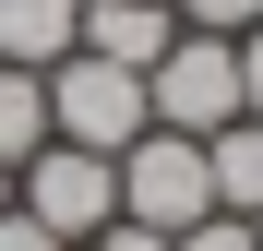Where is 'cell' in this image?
Here are the masks:
<instances>
[{
  "label": "cell",
  "mask_w": 263,
  "mask_h": 251,
  "mask_svg": "<svg viewBox=\"0 0 263 251\" xmlns=\"http://www.w3.org/2000/svg\"><path fill=\"white\" fill-rule=\"evenodd\" d=\"M48 84V144H84V156H120V144H144L156 132V108H144V72H120V60H48L36 72Z\"/></svg>",
  "instance_id": "obj_1"
},
{
  "label": "cell",
  "mask_w": 263,
  "mask_h": 251,
  "mask_svg": "<svg viewBox=\"0 0 263 251\" xmlns=\"http://www.w3.org/2000/svg\"><path fill=\"white\" fill-rule=\"evenodd\" d=\"M12 216H36L48 239H96V227H120V156H84V144H36L24 167H12Z\"/></svg>",
  "instance_id": "obj_2"
},
{
  "label": "cell",
  "mask_w": 263,
  "mask_h": 251,
  "mask_svg": "<svg viewBox=\"0 0 263 251\" xmlns=\"http://www.w3.org/2000/svg\"><path fill=\"white\" fill-rule=\"evenodd\" d=\"M144 108H156V132H228V120H239V36H167V60L144 72Z\"/></svg>",
  "instance_id": "obj_3"
},
{
  "label": "cell",
  "mask_w": 263,
  "mask_h": 251,
  "mask_svg": "<svg viewBox=\"0 0 263 251\" xmlns=\"http://www.w3.org/2000/svg\"><path fill=\"white\" fill-rule=\"evenodd\" d=\"M120 216H132V227H156V239L203 227V216H215L203 144H192V132H144V144H120Z\"/></svg>",
  "instance_id": "obj_4"
},
{
  "label": "cell",
  "mask_w": 263,
  "mask_h": 251,
  "mask_svg": "<svg viewBox=\"0 0 263 251\" xmlns=\"http://www.w3.org/2000/svg\"><path fill=\"white\" fill-rule=\"evenodd\" d=\"M167 36H180L167 0H84V36H72V48H84V60H120V72H156Z\"/></svg>",
  "instance_id": "obj_5"
},
{
  "label": "cell",
  "mask_w": 263,
  "mask_h": 251,
  "mask_svg": "<svg viewBox=\"0 0 263 251\" xmlns=\"http://www.w3.org/2000/svg\"><path fill=\"white\" fill-rule=\"evenodd\" d=\"M72 36H84V0H0V60L12 72L72 60Z\"/></svg>",
  "instance_id": "obj_6"
},
{
  "label": "cell",
  "mask_w": 263,
  "mask_h": 251,
  "mask_svg": "<svg viewBox=\"0 0 263 251\" xmlns=\"http://www.w3.org/2000/svg\"><path fill=\"white\" fill-rule=\"evenodd\" d=\"M203 180H215V216H263V120L203 132Z\"/></svg>",
  "instance_id": "obj_7"
},
{
  "label": "cell",
  "mask_w": 263,
  "mask_h": 251,
  "mask_svg": "<svg viewBox=\"0 0 263 251\" xmlns=\"http://www.w3.org/2000/svg\"><path fill=\"white\" fill-rule=\"evenodd\" d=\"M36 144H48V84H36V72H12V60H0V167H24Z\"/></svg>",
  "instance_id": "obj_8"
},
{
  "label": "cell",
  "mask_w": 263,
  "mask_h": 251,
  "mask_svg": "<svg viewBox=\"0 0 263 251\" xmlns=\"http://www.w3.org/2000/svg\"><path fill=\"white\" fill-rule=\"evenodd\" d=\"M167 12H180L192 36H251V24H263V0H167Z\"/></svg>",
  "instance_id": "obj_9"
},
{
  "label": "cell",
  "mask_w": 263,
  "mask_h": 251,
  "mask_svg": "<svg viewBox=\"0 0 263 251\" xmlns=\"http://www.w3.org/2000/svg\"><path fill=\"white\" fill-rule=\"evenodd\" d=\"M167 251H263V216H203V227H180Z\"/></svg>",
  "instance_id": "obj_10"
},
{
  "label": "cell",
  "mask_w": 263,
  "mask_h": 251,
  "mask_svg": "<svg viewBox=\"0 0 263 251\" xmlns=\"http://www.w3.org/2000/svg\"><path fill=\"white\" fill-rule=\"evenodd\" d=\"M239 120H263V24L239 36Z\"/></svg>",
  "instance_id": "obj_11"
},
{
  "label": "cell",
  "mask_w": 263,
  "mask_h": 251,
  "mask_svg": "<svg viewBox=\"0 0 263 251\" xmlns=\"http://www.w3.org/2000/svg\"><path fill=\"white\" fill-rule=\"evenodd\" d=\"M0 251H72V239H48L36 216H0Z\"/></svg>",
  "instance_id": "obj_12"
},
{
  "label": "cell",
  "mask_w": 263,
  "mask_h": 251,
  "mask_svg": "<svg viewBox=\"0 0 263 251\" xmlns=\"http://www.w3.org/2000/svg\"><path fill=\"white\" fill-rule=\"evenodd\" d=\"M84 251H167V239H156V227H132V216H120V227H96V239H84Z\"/></svg>",
  "instance_id": "obj_13"
},
{
  "label": "cell",
  "mask_w": 263,
  "mask_h": 251,
  "mask_svg": "<svg viewBox=\"0 0 263 251\" xmlns=\"http://www.w3.org/2000/svg\"><path fill=\"white\" fill-rule=\"evenodd\" d=\"M0 216H12V167H0Z\"/></svg>",
  "instance_id": "obj_14"
}]
</instances>
